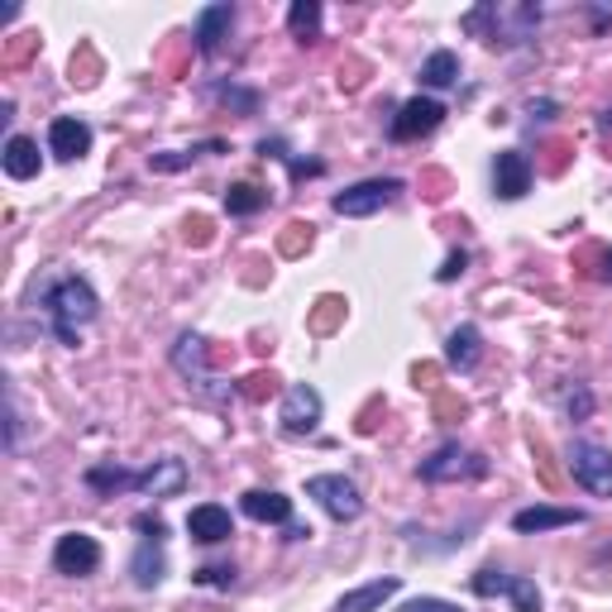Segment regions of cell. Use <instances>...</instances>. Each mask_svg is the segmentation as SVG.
Masks as SVG:
<instances>
[{"label":"cell","instance_id":"8","mask_svg":"<svg viewBox=\"0 0 612 612\" xmlns=\"http://www.w3.org/2000/svg\"><path fill=\"white\" fill-rule=\"evenodd\" d=\"M172 369H178L207 402H225V392L211 388L215 378H211V369H207V340H201V335H182L178 349H172Z\"/></svg>","mask_w":612,"mask_h":612},{"label":"cell","instance_id":"1","mask_svg":"<svg viewBox=\"0 0 612 612\" xmlns=\"http://www.w3.org/2000/svg\"><path fill=\"white\" fill-rule=\"evenodd\" d=\"M39 306H43V316H49V330L57 335V345H77V330L101 316V297L92 293V283L72 278V273H63V278H53L43 287Z\"/></svg>","mask_w":612,"mask_h":612},{"label":"cell","instance_id":"32","mask_svg":"<svg viewBox=\"0 0 612 612\" xmlns=\"http://www.w3.org/2000/svg\"><path fill=\"white\" fill-rule=\"evenodd\" d=\"M589 412H593V398H589L584 388H579V398H570V416H574V421H584Z\"/></svg>","mask_w":612,"mask_h":612},{"label":"cell","instance_id":"16","mask_svg":"<svg viewBox=\"0 0 612 612\" xmlns=\"http://www.w3.org/2000/svg\"><path fill=\"white\" fill-rule=\"evenodd\" d=\"M187 536L201 546H221L235 536V521H230L221 503H201V507H192V517H187Z\"/></svg>","mask_w":612,"mask_h":612},{"label":"cell","instance_id":"6","mask_svg":"<svg viewBox=\"0 0 612 612\" xmlns=\"http://www.w3.org/2000/svg\"><path fill=\"white\" fill-rule=\"evenodd\" d=\"M564 460H570V474L579 488L593 493V498H612V450L593 441H574Z\"/></svg>","mask_w":612,"mask_h":612},{"label":"cell","instance_id":"30","mask_svg":"<svg viewBox=\"0 0 612 612\" xmlns=\"http://www.w3.org/2000/svg\"><path fill=\"white\" fill-rule=\"evenodd\" d=\"M135 527L144 531V541H163V536H168L163 517H154V513H139V517H135Z\"/></svg>","mask_w":612,"mask_h":612},{"label":"cell","instance_id":"23","mask_svg":"<svg viewBox=\"0 0 612 612\" xmlns=\"http://www.w3.org/2000/svg\"><path fill=\"white\" fill-rule=\"evenodd\" d=\"M455 82H460V57L450 49H435L426 63H421V86H435V92H441V86H455Z\"/></svg>","mask_w":612,"mask_h":612},{"label":"cell","instance_id":"3","mask_svg":"<svg viewBox=\"0 0 612 612\" xmlns=\"http://www.w3.org/2000/svg\"><path fill=\"white\" fill-rule=\"evenodd\" d=\"M493 464L478 455V450H464V445H441L431 460H421V478L426 484H469V478H488Z\"/></svg>","mask_w":612,"mask_h":612},{"label":"cell","instance_id":"15","mask_svg":"<svg viewBox=\"0 0 612 612\" xmlns=\"http://www.w3.org/2000/svg\"><path fill=\"white\" fill-rule=\"evenodd\" d=\"M182 488H187V464L178 455L154 460L149 469L139 474V493H144V498H178Z\"/></svg>","mask_w":612,"mask_h":612},{"label":"cell","instance_id":"10","mask_svg":"<svg viewBox=\"0 0 612 612\" xmlns=\"http://www.w3.org/2000/svg\"><path fill=\"white\" fill-rule=\"evenodd\" d=\"M441 120H445V106H441V101H431V96H412L398 115H392V129H388V135L398 139V144H412V139L435 135V129H441Z\"/></svg>","mask_w":612,"mask_h":612},{"label":"cell","instance_id":"18","mask_svg":"<svg viewBox=\"0 0 612 612\" xmlns=\"http://www.w3.org/2000/svg\"><path fill=\"white\" fill-rule=\"evenodd\" d=\"M398 589H402V579L398 574H388V579H369L363 589H349L340 603H335V612H378L388 599H398Z\"/></svg>","mask_w":612,"mask_h":612},{"label":"cell","instance_id":"5","mask_svg":"<svg viewBox=\"0 0 612 612\" xmlns=\"http://www.w3.org/2000/svg\"><path fill=\"white\" fill-rule=\"evenodd\" d=\"M306 498H316L320 513L335 517V521H355L363 513V493L355 488V478H345V474H316V478H306Z\"/></svg>","mask_w":612,"mask_h":612},{"label":"cell","instance_id":"29","mask_svg":"<svg viewBox=\"0 0 612 612\" xmlns=\"http://www.w3.org/2000/svg\"><path fill=\"white\" fill-rule=\"evenodd\" d=\"M192 158H197V149H192V154H154L149 168H154V172H178V168L192 163Z\"/></svg>","mask_w":612,"mask_h":612},{"label":"cell","instance_id":"11","mask_svg":"<svg viewBox=\"0 0 612 612\" xmlns=\"http://www.w3.org/2000/svg\"><path fill=\"white\" fill-rule=\"evenodd\" d=\"M278 421H283L287 435H312L320 426V392L312 383H293V388L283 392Z\"/></svg>","mask_w":612,"mask_h":612},{"label":"cell","instance_id":"9","mask_svg":"<svg viewBox=\"0 0 612 612\" xmlns=\"http://www.w3.org/2000/svg\"><path fill=\"white\" fill-rule=\"evenodd\" d=\"M53 570L67 574V579L96 574V570H101V541H96V536H82V531L57 536V546H53Z\"/></svg>","mask_w":612,"mask_h":612},{"label":"cell","instance_id":"33","mask_svg":"<svg viewBox=\"0 0 612 612\" xmlns=\"http://www.w3.org/2000/svg\"><path fill=\"white\" fill-rule=\"evenodd\" d=\"M603 278H608V283H612V254H608V258H603Z\"/></svg>","mask_w":612,"mask_h":612},{"label":"cell","instance_id":"20","mask_svg":"<svg viewBox=\"0 0 612 612\" xmlns=\"http://www.w3.org/2000/svg\"><path fill=\"white\" fill-rule=\"evenodd\" d=\"M230 24H235V6H207L201 20H197V49L215 53L230 39Z\"/></svg>","mask_w":612,"mask_h":612},{"label":"cell","instance_id":"27","mask_svg":"<svg viewBox=\"0 0 612 612\" xmlns=\"http://www.w3.org/2000/svg\"><path fill=\"white\" fill-rule=\"evenodd\" d=\"M197 584L230 589V584H235V564H201V570H197Z\"/></svg>","mask_w":612,"mask_h":612},{"label":"cell","instance_id":"7","mask_svg":"<svg viewBox=\"0 0 612 612\" xmlns=\"http://www.w3.org/2000/svg\"><path fill=\"white\" fill-rule=\"evenodd\" d=\"M398 197H402V182L398 178H369V182L345 187V192L335 197L330 207H335V215H373V211L392 207Z\"/></svg>","mask_w":612,"mask_h":612},{"label":"cell","instance_id":"25","mask_svg":"<svg viewBox=\"0 0 612 612\" xmlns=\"http://www.w3.org/2000/svg\"><path fill=\"white\" fill-rule=\"evenodd\" d=\"M268 207V192L264 187H254V182H235L225 192V211L230 215H254V211H264Z\"/></svg>","mask_w":612,"mask_h":612},{"label":"cell","instance_id":"31","mask_svg":"<svg viewBox=\"0 0 612 612\" xmlns=\"http://www.w3.org/2000/svg\"><path fill=\"white\" fill-rule=\"evenodd\" d=\"M398 612H464L460 603H445V599H412V603H402Z\"/></svg>","mask_w":612,"mask_h":612},{"label":"cell","instance_id":"17","mask_svg":"<svg viewBox=\"0 0 612 612\" xmlns=\"http://www.w3.org/2000/svg\"><path fill=\"white\" fill-rule=\"evenodd\" d=\"M240 507H244V517L264 521V527H293V498H283L273 488H250L240 498Z\"/></svg>","mask_w":612,"mask_h":612},{"label":"cell","instance_id":"12","mask_svg":"<svg viewBox=\"0 0 612 612\" xmlns=\"http://www.w3.org/2000/svg\"><path fill=\"white\" fill-rule=\"evenodd\" d=\"M493 187H498L503 201H521L531 192V158L521 149H503L493 158Z\"/></svg>","mask_w":612,"mask_h":612},{"label":"cell","instance_id":"19","mask_svg":"<svg viewBox=\"0 0 612 612\" xmlns=\"http://www.w3.org/2000/svg\"><path fill=\"white\" fill-rule=\"evenodd\" d=\"M478 359H484V335H478V326L450 330V340H445V363H450V369L469 373Z\"/></svg>","mask_w":612,"mask_h":612},{"label":"cell","instance_id":"28","mask_svg":"<svg viewBox=\"0 0 612 612\" xmlns=\"http://www.w3.org/2000/svg\"><path fill=\"white\" fill-rule=\"evenodd\" d=\"M464 268H469V254H464V250H455V254H450L441 268H435V283H455Z\"/></svg>","mask_w":612,"mask_h":612},{"label":"cell","instance_id":"21","mask_svg":"<svg viewBox=\"0 0 612 612\" xmlns=\"http://www.w3.org/2000/svg\"><path fill=\"white\" fill-rule=\"evenodd\" d=\"M0 163H6V172L14 182H29L39 178V144L29 135H10L6 139V154H0Z\"/></svg>","mask_w":612,"mask_h":612},{"label":"cell","instance_id":"13","mask_svg":"<svg viewBox=\"0 0 612 612\" xmlns=\"http://www.w3.org/2000/svg\"><path fill=\"white\" fill-rule=\"evenodd\" d=\"M92 149V125H82L77 115H57L49 125V154L63 158V163H77Z\"/></svg>","mask_w":612,"mask_h":612},{"label":"cell","instance_id":"14","mask_svg":"<svg viewBox=\"0 0 612 612\" xmlns=\"http://www.w3.org/2000/svg\"><path fill=\"white\" fill-rule=\"evenodd\" d=\"M584 513L579 507H550V503H536V507H521L513 517V531L517 536H541V531H556V527H579Z\"/></svg>","mask_w":612,"mask_h":612},{"label":"cell","instance_id":"26","mask_svg":"<svg viewBox=\"0 0 612 612\" xmlns=\"http://www.w3.org/2000/svg\"><path fill=\"white\" fill-rule=\"evenodd\" d=\"M86 484L101 493H120V488H139V474L120 469V464H96V469H86Z\"/></svg>","mask_w":612,"mask_h":612},{"label":"cell","instance_id":"22","mask_svg":"<svg viewBox=\"0 0 612 612\" xmlns=\"http://www.w3.org/2000/svg\"><path fill=\"white\" fill-rule=\"evenodd\" d=\"M129 574H135L139 589H158L168 574V560H163V541H144L135 550V560H129Z\"/></svg>","mask_w":612,"mask_h":612},{"label":"cell","instance_id":"24","mask_svg":"<svg viewBox=\"0 0 612 612\" xmlns=\"http://www.w3.org/2000/svg\"><path fill=\"white\" fill-rule=\"evenodd\" d=\"M287 29H293V39L312 43L320 34V6H316V0H293V10H287Z\"/></svg>","mask_w":612,"mask_h":612},{"label":"cell","instance_id":"2","mask_svg":"<svg viewBox=\"0 0 612 612\" xmlns=\"http://www.w3.org/2000/svg\"><path fill=\"white\" fill-rule=\"evenodd\" d=\"M541 24V10L536 6H478L464 14V29L469 34H484L488 43H527Z\"/></svg>","mask_w":612,"mask_h":612},{"label":"cell","instance_id":"4","mask_svg":"<svg viewBox=\"0 0 612 612\" xmlns=\"http://www.w3.org/2000/svg\"><path fill=\"white\" fill-rule=\"evenodd\" d=\"M469 589L478 593V599H507L517 612H541V589L531 584L527 574H507V570H478L469 579Z\"/></svg>","mask_w":612,"mask_h":612}]
</instances>
